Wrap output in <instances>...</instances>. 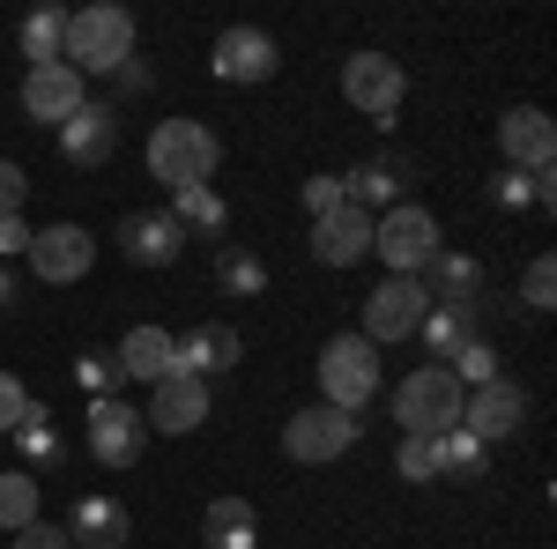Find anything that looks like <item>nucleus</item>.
Listing matches in <instances>:
<instances>
[{
	"mask_svg": "<svg viewBox=\"0 0 557 549\" xmlns=\"http://www.w3.org/2000/svg\"><path fill=\"white\" fill-rule=\"evenodd\" d=\"M215 164H223V134L209 120H157L149 127V178L164 186V194H186V186H209Z\"/></svg>",
	"mask_w": 557,
	"mask_h": 549,
	"instance_id": "1",
	"label": "nucleus"
},
{
	"mask_svg": "<svg viewBox=\"0 0 557 549\" xmlns=\"http://www.w3.org/2000/svg\"><path fill=\"white\" fill-rule=\"evenodd\" d=\"M60 60L75 67V75H120L134 60V15L127 8H112V0H97V8H75L67 15V45H60Z\"/></svg>",
	"mask_w": 557,
	"mask_h": 549,
	"instance_id": "2",
	"label": "nucleus"
},
{
	"mask_svg": "<svg viewBox=\"0 0 557 549\" xmlns=\"http://www.w3.org/2000/svg\"><path fill=\"white\" fill-rule=\"evenodd\" d=\"M461 409H469V386L454 379L446 364H417L409 379L394 386V423H401V438H446V431H461Z\"/></svg>",
	"mask_w": 557,
	"mask_h": 549,
	"instance_id": "3",
	"label": "nucleus"
},
{
	"mask_svg": "<svg viewBox=\"0 0 557 549\" xmlns=\"http://www.w3.org/2000/svg\"><path fill=\"white\" fill-rule=\"evenodd\" d=\"M446 246V230H438V215L424 201H401V209L372 215V253L386 260V275H424L431 260Z\"/></svg>",
	"mask_w": 557,
	"mask_h": 549,
	"instance_id": "4",
	"label": "nucleus"
},
{
	"mask_svg": "<svg viewBox=\"0 0 557 549\" xmlns=\"http://www.w3.org/2000/svg\"><path fill=\"white\" fill-rule=\"evenodd\" d=\"M320 401L327 409H349V416H364L372 409V394H380V349L364 335H335L327 349H320Z\"/></svg>",
	"mask_w": 557,
	"mask_h": 549,
	"instance_id": "5",
	"label": "nucleus"
},
{
	"mask_svg": "<svg viewBox=\"0 0 557 549\" xmlns=\"http://www.w3.org/2000/svg\"><path fill=\"white\" fill-rule=\"evenodd\" d=\"M357 438H364V416H349V409H327V401H312V409H298V416L283 423V453H290L298 467L343 461Z\"/></svg>",
	"mask_w": 557,
	"mask_h": 549,
	"instance_id": "6",
	"label": "nucleus"
},
{
	"mask_svg": "<svg viewBox=\"0 0 557 549\" xmlns=\"http://www.w3.org/2000/svg\"><path fill=\"white\" fill-rule=\"evenodd\" d=\"M343 97H349V112L394 127V120H401V97H409V75H401L394 52H349L343 60Z\"/></svg>",
	"mask_w": 557,
	"mask_h": 549,
	"instance_id": "7",
	"label": "nucleus"
},
{
	"mask_svg": "<svg viewBox=\"0 0 557 549\" xmlns=\"http://www.w3.org/2000/svg\"><path fill=\"white\" fill-rule=\"evenodd\" d=\"M83 446H89L97 467H134L149 453V423H141V409H134L127 394H120V401H89L83 409Z\"/></svg>",
	"mask_w": 557,
	"mask_h": 549,
	"instance_id": "8",
	"label": "nucleus"
},
{
	"mask_svg": "<svg viewBox=\"0 0 557 549\" xmlns=\"http://www.w3.org/2000/svg\"><path fill=\"white\" fill-rule=\"evenodd\" d=\"M275 67H283V45L268 38L260 23H231V30H215V45H209V75H215V83L260 89V83H275Z\"/></svg>",
	"mask_w": 557,
	"mask_h": 549,
	"instance_id": "9",
	"label": "nucleus"
},
{
	"mask_svg": "<svg viewBox=\"0 0 557 549\" xmlns=\"http://www.w3.org/2000/svg\"><path fill=\"white\" fill-rule=\"evenodd\" d=\"M209 416H215L209 379H186V372H164V379L149 386V409H141L149 438H194Z\"/></svg>",
	"mask_w": 557,
	"mask_h": 549,
	"instance_id": "10",
	"label": "nucleus"
},
{
	"mask_svg": "<svg viewBox=\"0 0 557 549\" xmlns=\"http://www.w3.org/2000/svg\"><path fill=\"white\" fill-rule=\"evenodd\" d=\"M23 267L38 283H52V290H67V283H83L89 267H97V230H83V223H45L38 238H30V253H23Z\"/></svg>",
	"mask_w": 557,
	"mask_h": 549,
	"instance_id": "11",
	"label": "nucleus"
},
{
	"mask_svg": "<svg viewBox=\"0 0 557 549\" xmlns=\"http://www.w3.org/2000/svg\"><path fill=\"white\" fill-rule=\"evenodd\" d=\"M424 312H431V290L417 283V275H386L380 290L364 297V341H372V349L409 341L417 327H424Z\"/></svg>",
	"mask_w": 557,
	"mask_h": 549,
	"instance_id": "12",
	"label": "nucleus"
},
{
	"mask_svg": "<svg viewBox=\"0 0 557 549\" xmlns=\"http://www.w3.org/2000/svg\"><path fill=\"white\" fill-rule=\"evenodd\" d=\"M83 104H89V83L67 67V60H52V67H30V75H23V120H30V127L60 134Z\"/></svg>",
	"mask_w": 557,
	"mask_h": 549,
	"instance_id": "13",
	"label": "nucleus"
},
{
	"mask_svg": "<svg viewBox=\"0 0 557 549\" xmlns=\"http://www.w3.org/2000/svg\"><path fill=\"white\" fill-rule=\"evenodd\" d=\"M60 157H67L75 171L112 164V157H120V104H104V97H97V104H83V112L60 127Z\"/></svg>",
	"mask_w": 557,
	"mask_h": 549,
	"instance_id": "14",
	"label": "nucleus"
},
{
	"mask_svg": "<svg viewBox=\"0 0 557 549\" xmlns=\"http://www.w3.org/2000/svg\"><path fill=\"white\" fill-rule=\"evenodd\" d=\"M498 149H506V171H550L557 164V127L543 104H513L498 120Z\"/></svg>",
	"mask_w": 557,
	"mask_h": 549,
	"instance_id": "15",
	"label": "nucleus"
},
{
	"mask_svg": "<svg viewBox=\"0 0 557 549\" xmlns=\"http://www.w3.org/2000/svg\"><path fill=\"white\" fill-rule=\"evenodd\" d=\"M520 423H528V394H520L513 379H491L469 394V409H461V431L469 438H483V446H498V438H513Z\"/></svg>",
	"mask_w": 557,
	"mask_h": 549,
	"instance_id": "16",
	"label": "nucleus"
},
{
	"mask_svg": "<svg viewBox=\"0 0 557 549\" xmlns=\"http://www.w3.org/2000/svg\"><path fill=\"white\" fill-rule=\"evenodd\" d=\"M127 535H134V512L104 490H83L67 506V542L75 549H127Z\"/></svg>",
	"mask_w": 557,
	"mask_h": 549,
	"instance_id": "17",
	"label": "nucleus"
},
{
	"mask_svg": "<svg viewBox=\"0 0 557 549\" xmlns=\"http://www.w3.org/2000/svg\"><path fill=\"white\" fill-rule=\"evenodd\" d=\"M312 260L320 267H357V260H372V215L364 209H335V215H312Z\"/></svg>",
	"mask_w": 557,
	"mask_h": 549,
	"instance_id": "18",
	"label": "nucleus"
},
{
	"mask_svg": "<svg viewBox=\"0 0 557 549\" xmlns=\"http://www.w3.org/2000/svg\"><path fill=\"white\" fill-rule=\"evenodd\" d=\"M120 253H127L134 267H172V260L186 253V230H178L164 209H134V215H120Z\"/></svg>",
	"mask_w": 557,
	"mask_h": 549,
	"instance_id": "19",
	"label": "nucleus"
},
{
	"mask_svg": "<svg viewBox=\"0 0 557 549\" xmlns=\"http://www.w3.org/2000/svg\"><path fill=\"white\" fill-rule=\"evenodd\" d=\"M246 357V341H238V327H194V335H172V372H186V379H215V372H231Z\"/></svg>",
	"mask_w": 557,
	"mask_h": 549,
	"instance_id": "20",
	"label": "nucleus"
},
{
	"mask_svg": "<svg viewBox=\"0 0 557 549\" xmlns=\"http://www.w3.org/2000/svg\"><path fill=\"white\" fill-rule=\"evenodd\" d=\"M401 186H409V164H394V157H364L357 171H343L349 209H364V215L401 209Z\"/></svg>",
	"mask_w": 557,
	"mask_h": 549,
	"instance_id": "21",
	"label": "nucleus"
},
{
	"mask_svg": "<svg viewBox=\"0 0 557 549\" xmlns=\"http://www.w3.org/2000/svg\"><path fill=\"white\" fill-rule=\"evenodd\" d=\"M475 335H483V304H431L424 327H417V341L431 349V364H454Z\"/></svg>",
	"mask_w": 557,
	"mask_h": 549,
	"instance_id": "22",
	"label": "nucleus"
},
{
	"mask_svg": "<svg viewBox=\"0 0 557 549\" xmlns=\"http://www.w3.org/2000/svg\"><path fill=\"white\" fill-rule=\"evenodd\" d=\"M8 438H15V453H23V467H30L38 483L52 475V467H67V431L52 423V409H45V401H30V416L15 423Z\"/></svg>",
	"mask_w": 557,
	"mask_h": 549,
	"instance_id": "23",
	"label": "nucleus"
},
{
	"mask_svg": "<svg viewBox=\"0 0 557 549\" xmlns=\"http://www.w3.org/2000/svg\"><path fill=\"white\" fill-rule=\"evenodd\" d=\"M431 290V304H483V260L475 253H454V246H438L424 275H417Z\"/></svg>",
	"mask_w": 557,
	"mask_h": 549,
	"instance_id": "24",
	"label": "nucleus"
},
{
	"mask_svg": "<svg viewBox=\"0 0 557 549\" xmlns=\"http://www.w3.org/2000/svg\"><path fill=\"white\" fill-rule=\"evenodd\" d=\"M112 357H120V372H127V386H157L164 372H172V327L141 320V327H127V341H120Z\"/></svg>",
	"mask_w": 557,
	"mask_h": 549,
	"instance_id": "25",
	"label": "nucleus"
},
{
	"mask_svg": "<svg viewBox=\"0 0 557 549\" xmlns=\"http://www.w3.org/2000/svg\"><path fill=\"white\" fill-rule=\"evenodd\" d=\"M201 542L209 549H260V512L246 498H215L201 512Z\"/></svg>",
	"mask_w": 557,
	"mask_h": 549,
	"instance_id": "26",
	"label": "nucleus"
},
{
	"mask_svg": "<svg viewBox=\"0 0 557 549\" xmlns=\"http://www.w3.org/2000/svg\"><path fill=\"white\" fill-rule=\"evenodd\" d=\"M164 215H172L186 238H223V230H231V201H223L215 186H186V194H172Z\"/></svg>",
	"mask_w": 557,
	"mask_h": 549,
	"instance_id": "27",
	"label": "nucleus"
},
{
	"mask_svg": "<svg viewBox=\"0 0 557 549\" xmlns=\"http://www.w3.org/2000/svg\"><path fill=\"white\" fill-rule=\"evenodd\" d=\"M491 209H506V215L557 209V178L550 171H498V178H491Z\"/></svg>",
	"mask_w": 557,
	"mask_h": 549,
	"instance_id": "28",
	"label": "nucleus"
},
{
	"mask_svg": "<svg viewBox=\"0 0 557 549\" xmlns=\"http://www.w3.org/2000/svg\"><path fill=\"white\" fill-rule=\"evenodd\" d=\"M38 475L30 467H0V535H23V527H38Z\"/></svg>",
	"mask_w": 557,
	"mask_h": 549,
	"instance_id": "29",
	"label": "nucleus"
},
{
	"mask_svg": "<svg viewBox=\"0 0 557 549\" xmlns=\"http://www.w3.org/2000/svg\"><path fill=\"white\" fill-rule=\"evenodd\" d=\"M215 290L223 297H268V267L253 246H215Z\"/></svg>",
	"mask_w": 557,
	"mask_h": 549,
	"instance_id": "30",
	"label": "nucleus"
},
{
	"mask_svg": "<svg viewBox=\"0 0 557 549\" xmlns=\"http://www.w3.org/2000/svg\"><path fill=\"white\" fill-rule=\"evenodd\" d=\"M438 446V483H475L483 467H491V446L469 438V431H446V438H431Z\"/></svg>",
	"mask_w": 557,
	"mask_h": 549,
	"instance_id": "31",
	"label": "nucleus"
},
{
	"mask_svg": "<svg viewBox=\"0 0 557 549\" xmlns=\"http://www.w3.org/2000/svg\"><path fill=\"white\" fill-rule=\"evenodd\" d=\"M15 45H23V60H30V67H52V60H60V45H67V15H60V8H38V15H23Z\"/></svg>",
	"mask_w": 557,
	"mask_h": 549,
	"instance_id": "32",
	"label": "nucleus"
},
{
	"mask_svg": "<svg viewBox=\"0 0 557 549\" xmlns=\"http://www.w3.org/2000/svg\"><path fill=\"white\" fill-rule=\"evenodd\" d=\"M75 386H83L89 401H120V394H127V372H120L112 349H83V357H75Z\"/></svg>",
	"mask_w": 557,
	"mask_h": 549,
	"instance_id": "33",
	"label": "nucleus"
},
{
	"mask_svg": "<svg viewBox=\"0 0 557 549\" xmlns=\"http://www.w3.org/2000/svg\"><path fill=\"white\" fill-rule=\"evenodd\" d=\"M446 372H454V379L469 386V394H475V386H491V379H506V364H498V349H491V341H483V335H475L469 349H461V357L446 364Z\"/></svg>",
	"mask_w": 557,
	"mask_h": 549,
	"instance_id": "34",
	"label": "nucleus"
},
{
	"mask_svg": "<svg viewBox=\"0 0 557 549\" xmlns=\"http://www.w3.org/2000/svg\"><path fill=\"white\" fill-rule=\"evenodd\" d=\"M520 304H528V312H550V304H557V260L550 253L528 260V275H520Z\"/></svg>",
	"mask_w": 557,
	"mask_h": 549,
	"instance_id": "35",
	"label": "nucleus"
},
{
	"mask_svg": "<svg viewBox=\"0 0 557 549\" xmlns=\"http://www.w3.org/2000/svg\"><path fill=\"white\" fill-rule=\"evenodd\" d=\"M394 475H401V483H438V446H431V438H401Z\"/></svg>",
	"mask_w": 557,
	"mask_h": 549,
	"instance_id": "36",
	"label": "nucleus"
},
{
	"mask_svg": "<svg viewBox=\"0 0 557 549\" xmlns=\"http://www.w3.org/2000/svg\"><path fill=\"white\" fill-rule=\"evenodd\" d=\"M335 209H349L343 178H335V171H312V178H305V215H335Z\"/></svg>",
	"mask_w": 557,
	"mask_h": 549,
	"instance_id": "37",
	"label": "nucleus"
},
{
	"mask_svg": "<svg viewBox=\"0 0 557 549\" xmlns=\"http://www.w3.org/2000/svg\"><path fill=\"white\" fill-rule=\"evenodd\" d=\"M23 201H30V171L15 157H0V215H23Z\"/></svg>",
	"mask_w": 557,
	"mask_h": 549,
	"instance_id": "38",
	"label": "nucleus"
},
{
	"mask_svg": "<svg viewBox=\"0 0 557 549\" xmlns=\"http://www.w3.org/2000/svg\"><path fill=\"white\" fill-rule=\"evenodd\" d=\"M23 416H30V394H23V379H8V372H0V438H8Z\"/></svg>",
	"mask_w": 557,
	"mask_h": 549,
	"instance_id": "39",
	"label": "nucleus"
},
{
	"mask_svg": "<svg viewBox=\"0 0 557 549\" xmlns=\"http://www.w3.org/2000/svg\"><path fill=\"white\" fill-rule=\"evenodd\" d=\"M30 238H38V230H30L23 215H0V260H8V267H15V260L30 253Z\"/></svg>",
	"mask_w": 557,
	"mask_h": 549,
	"instance_id": "40",
	"label": "nucleus"
},
{
	"mask_svg": "<svg viewBox=\"0 0 557 549\" xmlns=\"http://www.w3.org/2000/svg\"><path fill=\"white\" fill-rule=\"evenodd\" d=\"M8 549H75V542H67V527L38 520V527H23V535H8Z\"/></svg>",
	"mask_w": 557,
	"mask_h": 549,
	"instance_id": "41",
	"label": "nucleus"
},
{
	"mask_svg": "<svg viewBox=\"0 0 557 549\" xmlns=\"http://www.w3.org/2000/svg\"><path fill=\"white\" fill-rule=\"evenodd\" d=\"M112 83H120V97H149V89H157V67H149V60H127Z\"/></svg>",
	"mask_w": 557,
	"mask_h": 549,
	"instance_id": "42",
	"label": "nucleus"
},
{
	"mask_svg": "<svg viewBox=\"0 0 557 549\" xmlns=\"http://www.w3.org/2000/svg\"><path fill=\"white\" fill-rule=\"evenodd\" d=\"M8 304H15V267L0 260V312H8Z\"/></svg>",
	"mask_w": 557,
	"mask_h": 549,
	"instance_id": "43",
	"label": "nucleus"
}]
</instances>
